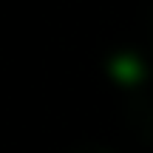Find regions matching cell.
Here are the masks:
<instances>
[{"label":"cell","mask_w":153,"mask_h":153,"mask_svg":"<svg viewBox=\"0 0 153 153\" xmlns=\"http://www.w3.org/2000/svg\"><path fill=\"white\" fill-rule=\"evenodd\" d=\"M114 74L119 76V79L131 82V79H139L142 68H139V62H136V60H128V57H122V60H116V65H114Z\"/></svg>","instance_id":"1"}]
</instances>
